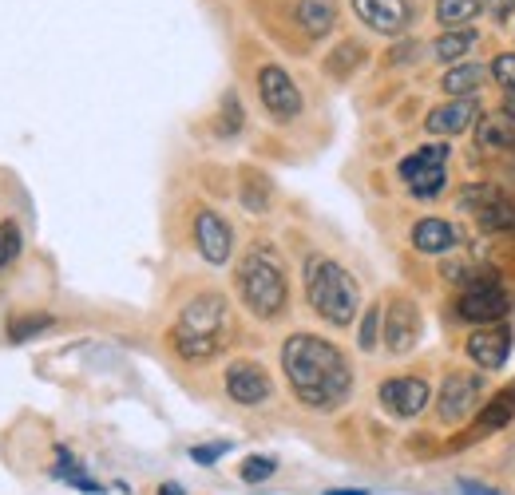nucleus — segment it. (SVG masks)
I'll use <instances>...</instances> for the list:
<instances>
[{"mask_svg": "<svg viewBox=\"0 0 515 495\" xmlns=\"http://www.w3.org/2000/svg\"><path fill=\"white\" fill-rule=\"evenodd\" d=\"M298 28L306 32L309 40H321V36H329L333 32V24H337V8H333V0H298Z\"/></svg>", "mask_w": 515, "mask_h": 495, "instance_id": "f3484780", "label": "nucleus"}, {"mask_svg": "<svg viewBox=\"0 0 515 495\" xmlns=\"http://www.w3.org/2000/svg\"><path fill=\"white\" fill-rule=\"evenodd\" d=\"M484 8H488V16L492 20H508L515 8V0H484Z\"/></svg>", "mask_w": 515, "mask_h": 495, "instance_id": "f704fd0d", "label": "nucleus"}, {"mask_svg": "<svg viewBox=\"0 0 515 495\" xmlns=\"http://www.w3.org/2000/svg\"><path fill=\"white\" fill-rule=\"evenodd\" d=\"M306 294L309 305L317 309V317L337 325V329L353 325V317L361 309V290H357L353 274L329 258H309L306 262Z\"/></svg>", "mask_w": 515, "mask_h": 495, "instance_id": "7ed1b4c3", "label": "nucleus"}, {"mask_svg": "<svg viewBox=\"0 0 515 495\" xmlns=\"http://www.w3.org/2000/svg\"><path fill=\"white\" fill-rule=\"evenodd\" d=\"M337 52H341V56H333V60H329L325 68H329L333 76H345V72H349V68H353L357 60H361V48H357V44H341Z\"/></svg>", "mask_w": 515, "mask_h": 495, "instance_id": "2f4dec72", "label": "nucleus"}, {"mask_svg": "<svg viewBox=\"0 0 515 495\" xmlns=\"http://www.w3.org/2000/svg\"><path fill=\"white\" fill-rule=\"evenodd\" d=\"M48 325H52L48 313H24V317H12V321H8V341H32V337H40Z\"/></svg>", "mask_w": 515, "mask_h": 495, "instance_id": "b1692460", "label": "nucleus"}, {"mask_svg": "<svg viewBox=\"0 0 515 495\" xmlns=\"http://www.w3.org/2000/svg\"><path fill=\"white\" fill-rule=\"evenodd\" d=\"M476 222H480L488 234H508V230H515V202H508V198L500 195L492 206H484V210L476 214Z\"/></svg>", "mask_w": 515, "mask_h": 495, "instance_id": "412c9836", "label": "nucleus"}, {"mask_svg": "<svg viewBox=\"0 0 515 495\" xmlns=\"http://www.w3.org/2000/svg\"><path fill=\"white\" fill-rule=\"evenodd\" d=\"M476 143H480L484 151L515 147V115L512 111H488V115H480V123H476Z\"/></svg>", "mask_w": 515, "mask_h": 495, "instance_id": "dca6fc26", "label": "nucleus"}, {"mask_svg": "<svg viewBox=\"0 0 515 495\" xmlns=\"http://www.w3.org/2000/svg\"><path fill=\"white\" fill-rule=\"evenodd\" d=\"M377 341H381V305H369L365 317H361V337H357V345L369 353V349H377Z\"/></svg>", "mask_w": 515, "mask_h": 495, "instance_id": "cd10ccee", "label": "nucleus"}, {"mask_svg": "<svg viewBox=\"0 0 515 495\" xmlns=\"http://www.w3.org/2000/svg\"><path fill=\"white\" fill-rule=\"evenodd\" d=\"M195 246H199V254H203L210 266L230 262V250H234L230 222L222 214H214V210H199L195 214Z\"/></svg>", "mask_w": 515, "mask_h": 495, "instance_id": "1a4fd4ad", "label": "nucleus"}, {"mask_svg": "<svg viewBox=\"0 0 515 495\" xmlns=\"http://www.w3.org/2000/svg\"><path fill=\"white\" fill-rule=\"evenodd\" d=\"M456 242H460V234L444 218H420L412 226V250H420V254H448Z\"/></svg>", "mask_w": 515, "mask_h": 495, "instance_id": "2eb2a0df", "label": "nucleus"}, {"mask_svg": "<svg viewBox=\"0 0 515 495\" xmlns=\"http://www.w3.org/2000/svg\"><path fill=\"white\" fill-rule=\"evenodd\" d=\"M159 495H183V488H179V484H163V488H159Z\"/></svg>", "mask_w": 515, "mask_h": 495, "instance_id": "e433bc0d", "label": "nucleus"}, {"mask_svg": "<svg viewBox=\"0 0 515 495\" xmlns=\"http://www.w3.org/2000/svg\"><path fill=\"white\" fill-rule=\"evenodd\" d=\"M416 333H420V313H416V305H412L409 297L393 301L389 313H385V345H389L393 353H409L412 345H416Z\"/></svg>", "mask_w": 515, "mask_h": 495, "instance_id": "f8f14e48", "label": "nucleus"}, {"mask_svg": "<svg viewBox=\"0 0 515 495\" xmlns=\"http://www.w3.org/2000/svg\"><path fill=\"white\" fill-rule=\"evenodd\" d=\"M512 412H515V396L512 393L500 396V400H496V404H492V408L480 416V428H488V432H492L496 424H508V420H512Z\"/></svg>", "mask_w": 515, "mask_h": 495, "instance_id": "c756f323", "label": "nucleus"}, {"mask_svg": "<svg viewBox=\"0 0 515 495\" xmlns=\"http://www.w3.org/2000/svg\"><path fill=\"white\" fill-rule=\"evenodd\" d=\"M24 250V238H20V226L12 218L0 222V270H8Z\"/></svg>", "mask_w": 515, "mask_h": 495, "instance_id": "393cba45", "label": "nucleus"}, {"mask_svg": "<svg viewBox=\"0 0 515 495\" xmlns=\"http://www.w3.org/2000/svg\"><path fill=\"white\" fill-rule=\"evenodd\" d=\"M282 369H286V381L294 396L313 408V412H333L341 408L349 393H353V369H349V357L317 337V333H294L286 337L282 345Z\"/></svg>", "mask_w": 515, "mask_h": 495, "instance_id": "f257e3e1", "label": "nucleus"}, {"mask_svg": "<svg viewBox=\"0 0 515 495\" xmlns=\"http://www.w3.org/2000/svg\"><path fill=\"white\" fill-rule=\"evenodd\" d=\"M226 329H230V309L222 294H199L179 317L175 325V349L183 361H210L222 353L226 345Z\"/></svg>", "mask_w": 515, "mask_h": 495, "instance_id": "f03ea898", "label": "nucleus"}, {"mask_svg": "<svg viewBox=\"0 0 515 495\" xmlns=\"http://www.w3.org/2000/svg\"><path fill=\"white\" fill-rule=\"evenodd\" d=\"M472 44H476V36H472V32H444V36L432 44V56H436V60H444V64H452V60H464Z\"/></svg>", "mask_w": 515, "mask_h": 495, "instance_id": "4be33fe9", "label": "nucleus"}, {"mask_svg": "<svg viewBox=\"0 0 515 495\" xmlns=\"http://www.w3.org/2000/svg\"><path fill=\"white\" fill-rule=\"evenodd\" d=\"M353 12L381 36H401L409 28V0H353Z\"/></svg>", "mask_w": 515, "mask_h": 495, "instance_id": "9b49d317", "label": "nucleus"}, {"mask_svg": "<svg viewBox=\"0 0 515 495\" xmlns=\"http://www.w3.org/2000/svg\"><path fill=\"white\" fill-rule=\"evenodd\" d=\"M484 12V0H436V20L444 28H464Z\"/></svg>", "mask_w": 515, "mask_h": 495, "instance_id": "aec40b11", "label": "nucleus"}, {"mask_svg": "<svg viewBox=\"0 0 515 495\" xmlns=\"http://www.w3.org/2000/svg\"><path fill=\"white\" fill-rule=\"evenodd\" d=\"M238 294L246 301V309L262 321H274L286 313V301H290V286H286V274H282V262L258 246L250 250L242 262H238Z\"/></svg>", "mask_w": 515, "mask_h": 495, "instance_id": "20e7f679", "label": "nucleus"}, {"mask_svg": "<svg viewBox=\"0 0 515 495\" xmlns=\"http://www.w3.org/2000/svg\"><path fill=\"white\" fill-rule=\"evenodd\" d=\"M226 393H230L234 404H242V408H258V404L270 400L274 385H270V373L258 361H234L226 369Z\"/></svg>", "mask_w": 515, "mask_h": 495, "instance_id": "0eeeda50", "label": "nucleus"}, {"mask_svg": "<svg viewBox=\"0 0 515 495\" xmlns=\"http://www.w3.org/2000/svg\"><path fill=\"white\" fill-rule=\"evenodd\" d=\"M258 96H262V107H266L278 123H290V119L302 115V92H298V84L290 80V72L278 68V64H266V68L258 72Z\"/></svg>", "mask_w": 515, "mask_h": 495, "instance_id": "39448f33", "label": "nucleus"}, {"mask_svg": "<svg viewBox=\"0 0 515 495\" xmlns=\"http://www.w3.org/2000/svg\"><path fill=\"white\" fill-rule=\"evenodd\" d=\"M230 452V444H203V448H191V456L199 460V464H214L218 456H226Z\"/></svg>", "mask_w": 515, "mask_h": 495, "instance_id": "72a5a7b5", "label": "nucleus"}, {"mask_svg": "<svg viewBox=\"0 0 515 495\" xmlns=\"http://www.w3.org/2000/svg\"><path fill=\"white\" fill-rule=\"evenodd\" d=\"M476 396H480V381H476V377H468V373H452V377H444L440 396H436V412H440V420H444V424H460V420H468V412H472Z\"/></svg>", "mask_w": 515, "mask_h": 495, "instance_id": "9d476101", "label": "nucleus"}, {"mask_svg": "<svg viewBox=\"0 0 515 495\" xmlns=\"http://www.w3.org/2000/svg\"><path fill=\"white\" fill-rule=\"evenodd\" d=\"M444 159H448V147L444 143H424L420 151H412L409 159H401V167H397V175L412 183V179H420L424 171H436V167H444Z\"/></svg>", "mask_w": 515, "mask_h": 495, "instance_id": "a211bd4d", "label": "nucleus"}, {"mask_svg": "<svg viewBox=\"0 0 515 495\" xmlns=\"http://www.w3.org/2000/svg\"><path fill=\"white\" fill-rule=\"evenodd\" d=\"M242 206L254 210V214H262L270 206V183H266V175H258V171H246L242 175Z\"/></svg>", "mask_w": 515, "mask_h": 495, "instance_id": "5701e85b", "label": "nucleus"}, {"mask_svg": "<svg viewBox=\"0 0 515 495\" xmlns=\"http://www.w3.org/2000/svg\"><path fill=\"white\" fill-rule=\"evenodd\" d=\"M428 400H432V389H428V381H420V377H393V381L381 385V404H385V412H393L397 420L420 416V412L428 408Z\"/></svg>", "mask_w": 515, "mask_h": 495, "instance_id": "6e6552de", "label": "nucleus"}, {"mask_svg": "<svg viewBox=\"0 0 515 495\" xmlns=\"http://www.w3.org/2000/svg\"><path fill=\"white\" fill-rule=\"evenodd\" d=\"M492 76H496V84H500L508 96H515V56L512 52L492 60Z\"/></svg>", "mask_w": 515, "mask_h": 495, "instance_id": "7c9ffc66", "label": "nucleus"}, {"mask_svg": "<svg viewBox=\"0 0 515 495\" xmlns=\"http://www.w3.org/2000/svg\"><path fill=\"white\" fill-rule=\"evenodd\" d=\"M464 488V495H500V492H492V488H480V484H460Z\"/></svg>", "mask_w": 515, "mask_h": 495, "instance_id": "c9c22d12", "label": "nucleus"}, {"mask_svg": "<svg viewBox=\"0 0 515 495\" xmlns=\"http://www.w3.org/2000/svg\"><path fill=\"white\" fill-rule=\"evenodd\" d=\"M444 187H448V171H444V167H436V171H424L420 179H412V183H409V191L416 198H436L440 191H444Z\"/></svg>", "mask_w": 515, "mask_h": 495, "instance_id": "bb28decb", "label": "nucleus"}, {"mask_svg": "<svg viewBox=\"0 0 515 495\" xmlns=\"http://www.w3.org/2000/svg\"><path fill=\"white\" fill-rule=\"evenodd\" d=\"M456 309H460V317L464 321H476V325H496L500 317H508V294H504V286L500 282H492V278H480V282H472L460 301H456Z\"/></svg>", "mask_w": 515, "mask_h": 495, "instance_id": "423d86ee", "label": "nucleus"}, {"mask_svg": "<svg viewBox=\"0 0 515 495\" xmlns=\"http://www.w3.org/2000/svg\"><path fill=\"white\" fill-rule=\"evenodd\" d=\"M508 353H512V333L508 329H480L468 337V357L472 365L480 369H504L508 365Z\"/></svg>", "mask_w": 515, "mask_h": 495, "instance_id": "ddd939ff", "label": "nucleus"}, {"mask_svg": "<svg viewBox=\"0 0 515 495\" xmlns=\"http://www.w3.org/2000/svg\"><path fill=\"white\" fill-rule=\"evenodd\" d=\"M325 495H369V492H353V488H341V492H325Z\"/></svg>", "mask_w": 515, "mask_h": 495, "instance_id": "4c0bfd02", "label": "nucleus"}, {"mask_svg": "<svg viewBox=\"0 0 515 495\" xmlns=\"http://www.w3.org/2000/svg\"><path fill=\"white\" fill-rule=\"evenodd\" d=\"M476 115H480L476 99H452V103L432 107L428 119H424V127H428L432 135H460V131H468V127L476 123Z\"/></svg>", "mask_w": 515, "mask_h": 495, "instance_id": "4468645a", "label": "nucleus"}, {"mask_svg": "<svg viewBox=\"0 0 515 495\" xmlns=\"http://www.w3.org/2000/svg\"><path fill=\"white\" fill-rule=\"evenodd\" d=\"M222 135H234L242 127V107H238V96H226V111H222Z\"/></svg>", "mask_w": 515, "mask_h": 495, "instance_id": "473e14b6", "label": "nucleus"}, {"mask_svg": "<svg viewBox=\"0 0 515 495\" xmlns=\"http://www.w3.org/2000/svg\"><path fill=\"white\" fill-rule=\"evenodd\" d=\"M484 76H488L484 64H460V68H452V72L440 80V88L456 99H472L476 96V88L484 84Z\"/></svg>", "mask_w": 515, "mask_h": 495, "instance_id": "6ab92c4d", "label": "nucleus"}, {"mask_svg": "<svg viewBox=\"0 0 515 495\" xmlns=\"http://www.w3.org/2000/svg\"><path fill=\"white\" fill-rule=\"evenodd\" d=\"M278 472V464L270 460V456H250L246 464H242V480L246 484H262V480H270Z\"/></svg>", "mask_w": 515, "mask_h": 495, "instance_id": "c85d7f7f", "label": "nucleus"}, {"mask_svg": "<svg viewBox=\"0 0 515 495\" xmlns=\"http://www.w3.org/2000/svg\"><path fill=\"white\" fill-rule=\"evenodd\" d=\"M500 198V187H492V183H472V187H464L460 191V210H472V214H480L484 206H492Z\"/></svg>", "mask_w": 515, "mask_h": 495, "instance_id": "a878e982", "label": "nucleus"}]
</instances>
